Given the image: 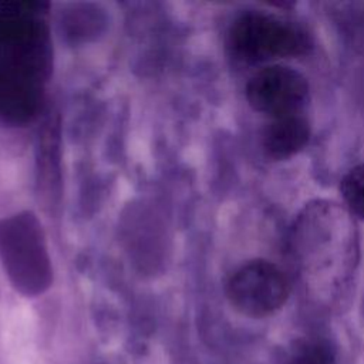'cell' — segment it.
Wrapping results in <instances>:
<instances>
[{
	"label": "cell",
	"instance_id": "cell-8",
	"mask_svg": "<svg viewBox=\"0 0 364 364\" xmlns=\"http://www.w3.org/2000/svg\"><path fill=\"white\" fill-rule=\"evenodd\" d=\"M309 121L299 112L272 118L262 134V146L272 159H286L309 142Z\"/></svg>",
	"mask_w": 364,
	"mask_h": 364
},
{
	"label": "cell",
	"instance_id": "cell-9",
	"mask_svg": "<svg viewBox=\"0 0 364 364\" xmlns=\"http://www.w3.org/2000/svg\"><path fill=\"white\" fill-rule=\"evenodd\" d=\"M129 216L125 222V240L128 242V249L129 253L136 257L138 262L142 259V252L149 249L151 257L154 264L158 262L156 260V253L155 250L164 249V235L159 232V229L164 228L162 223L156 218H152L154 215L142 208V209H135L129 212Z\"/></svg>",
	"mask_w": 364,
	"mask_h": 364
},
{
	"label": "cell",
	"instance_id": "cell-11",
	"mask_svg": "<svg viewBox=\"0 0 364 364\" xmlns=\"http://www.w3.org/2000/svg\"><path fill=\"white\" fill-rule=\"evenodd\" d=\"M289 364H334V354L326 341L313 340L299 347Z\"/></svg>",
	"mask_w": 364,
	"mask_h": 364
},
{
	"label": "cell",
	"instance_id": "cell-3",
	"mask_svg": "<svg viewBox=\"0 0 364 364\" xmlns=\"http://www.w3.org/2000/svg\"><path fill=\"white\" fill-rule=\"evenodd\" d=\"M228 46L236 60L255 64L303 55L311 47V38L293 23L264 13L247 11L232 23Z\"/></svg>",
	"mask_w": 364,
	"mask_h": 364
},
{
	"label": "cell",
	"instance_id": "cell-2",
	"mask_svg": "<svg viewBox=\"0 0 364 364\" xmlns=\"http://www.w3.org/2000/svg\"><path fill=\"white\" fill-rule=\"evenodd\" d=\"M51 40L41 4L0 3V65L47 78Z\"/></svg>",
	"mask_w": 364,
	"mask_h": 364
},
{
	"label": "cell",
	"instance_id": "cell-1",
	"mask_svg": "<svg viewBox=\"0 0 364 364\" xmlns=\"http://www.w3.org/2000/svg\"><path fill=\"white\" fill-rule=\"evenodd\" d=\"M0 260L13 286L26 296L40 294L51 284L46 237L31 212H18L0 220Z\"/></svg>",
	"mask_w": 364,
	"mask_h": 364
},
{
	"label": "cell",
	"instance_id": "cell-5",
	"mask_svg": "<svg viewBox=\"0 0 364 364\" xmlns=\"http://www.w3.org/2000/svg\"><path fill=\"white\" fill-rule=\"evenodd\" d=\"M290 284L286 274L267 260H252L240 266L226 283L232 306L250 317H264L287 300Z\"/></svg>",
	"mask_w": 364,
	"mask_h": 364
},
{
	"label": "cell",
	"instance_id": "cell-4",
	"mask_svg": "<svg viewBox=\"0 0 364 364\" xmlns=\"http://www.w3.org/2000/svg\"><path fill=\"white\" fill-rule=\"evenodd\" d=\"M323 237L303 212L294 228V246L303 267H348L354 237L346 213L328 202H317Z\"/></svg>",
	"mask_w": 364,
	"mask_h": 364
},
{
	"label": "cell",
	"instance_id": "cell-7",
	"mask_svg": "<svg viewBox=\"0 0 364 364\" xmlns=\"http://www.w3.org/2000/svg\"><path fill=\"white\" fill-rule=\"evenodd\" d=\"M44 80L40 75L0 65V119L26 124L40 111Z\"/></svg>",
	"mask_w": 364,
	"mask_h": 364
},
{
	"label": "cell",
	"instance_id": "cell-6",
	"mask_svg": "<svg viewBox=\"0 0 364 364\" xmlns=\"http://www.w3.org/2000/svg\"><path fill=\"white\" fill-rule=\"evenodd\" d=\"M246 98L256 111L273 118L296 114L309 100V82L291 67L267 65L247 81Z\"/></svg>",
	"mask_w": 364,
	"mask_h": 364
},
{
	"label": "cell",
	"instance_id": "cell-10",
	"mask_svg": "<svg viewBox=\"0 0 364 364\" xmlns=\"http://www.w3.org/2000/svg\"><path fill=\"white\" fill-rule=\"evenodd\" d=\"M340 192L348 209L364 220V164L350 169L340 182Z\"/></svg>",
	"mask_w": 364,
	"mask_h": 364
}]
</instances>
